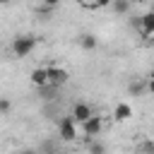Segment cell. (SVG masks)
Wrapping results in <instances>:
<instances>
[{"label":"cell","instance_id":"obj_1","mask_svg":"<svg viewBox=\"0 0 154 154\" xmlns=\"http://www.w3.org/2000/svg\"><path fill=\"white\" fill-rule=\"evenodd\" d=\"M36 36H17L14 41H12V53L17 55V58H26L34 48H36Z\"/></svg>","mask_w":154,"mask_h":154},{"label":"cell","instance_id":"obj_2","mask_svg":"<svg viewBox=\"0 0 154 154\" xmlns=\"http://www.w3.org/2000/svg\"><path fill=\"white\" fill-rule=\"evenodd\" d=\"M79 128H82V135H84L87 140H94V137L101 135V130H103V118H101L99 113H94V116H89Z\"/></svg>","mask_w":154,"mask_h":154},{"label":"cell","instance_id":"obj_3","mask_svg":"<svg viewBox=\"0 0 154 154\" xmlns=\"http://www.w3.org/2000/svg\"><path fill=\"white\" fill-rule=\"evenodd\" d=\"M58 135H60L63 142H75L77 140V125H75V120L70 116H63L58 120Z\"/></svg>","mask_w":154,"mask_h":154},{"label":"cell","instance_id":"obj_4","mask_svg":"<svg viewBox=\"0 0 154 154\" xmlns=\"http://www.w3.org/2000/svg\"><path fill=\"white\" fill-rule=\"evenodd\" d=\"M46 77H48V84L58 89L70 79V72L65 67H60V65H51V67H46Z\"/></svg>","mask_w":154,"mask_h":154},{"label":"cell","instance_id":"obj_5","mask_svg":"<svg viewBox=\"0 0 154 154\" xmlns=\"http://www.w3.org/2000/svg\"><path fill=\"white\" fill-rule=\"evenodd\" d=\"M132 26H137L140 34H142L144 38H149V36L154 34V12H144V14L135 17V19H132Z\"/></svg>","mask_w":154,"mask_h":154},{"label":"cell","instance_id":"obj_6","mask_svg":"<svg viewBox=\"0 0 154 154\" xmlns=\"http://www.w3.org/2000/svg\"><path fill=\"white\" fill-rule=\"evenodd\" d=\"M89 116H94V108L89 106V103H84V101H77L75 106H72V113H70V118L75 120V125H82Z\"/></svg>","mask_w":154,"mask_h":154},{"label":"cell","instance_id":"obj_7","mask_svg":"<svg viewBox=\"0 0 154 154\" xmlns=\"http://www.w3.org/2000/svg\"><path fill=\"white\" fill-rule=\"evenodd\" d=\"M113 118L116 120H130L132 118V106L130 103H125V101H120V103H116V108H113Z\"/></svg>","mask_w":154,"mask_h":154},{"label":"cell","instance_id":"obj_8","mask_svg":"<svg viewBox=\"0 0 154 154\" xmlns=\"http://www.w3.org/2000/svg\"><path fill=\"white\" fill-rule=\"evenodd\" d=\"M29 79H31V84H34L36 89L46 87V84H48V77H46V67H34V70H31V75H29Z\"/></svg>","mask_w":154,"mask_h":154},{"label":"cell","instance_id":"obj_9","mask_svg":"<svg viewBox=\"0 0 154 154\" xmlns=\"http://www.w3.org/2000/svg\"><path fill=\"white\" fill-rule=\"evenodd\" d=\"M79 46H82L84 51H94V48L99 46V41H96L94 34H82V36H79Z\"/></svg>","mask_w":154,"mask_h":154},{"label":"cell","instance_id":"obj_10","mask_svg":"<svg viewBox=\"0 0 154 154\" xmlns=\"http://www.w3.org/2000/svg\"><path fill=\"white\" fill-rule=\"evenodd\" d=\"M116 14H128L130 12V0H111V5H108Z\"/></svg>","mask_w":154,"mask_h":154},{"label":"cell","instance_id":"obj_11","mask_svg":"<svg viewBox=\"0 0 154 154\" xmlns=\"http://www.w3.org/2000/svg\"><path fill=\"white\" fill-rule=\"evenodd\" d=\"M144 89H147V82H144V79H135V82H130V87H128V91H130L132 96H142Z\"/></svg>","mask_w":154,"mask_h":154},{"label":"cell","instance_id":"obj_12","mask_svg":"<svg viewBox=\"0 0 154 154\" xmlns=\"http://www.w3.org/2000/svg\"><path fill=\"white\" fill-rule=\"evenodd\" d=\"M87 142H89V154H106V147L101 142L96 140H87Z\"/></svg>","mask_w":154,"mask_h":154},{"label":"cell","instance_id":"obj_13","mask_svg":"<svg viewBox=\"0 0 154 154\" xmlns=\"http://www.w3.org/2000/svg\"><path fill=\"white\" fill-rule=\"evenodd\" d=\"M10 108H12V101L2 96V99H0V116H7V113H10Z\"/></svg>","mask_w":154,"mask_h":154},{"label":"cell","instance_id":"obj_14","mask_svg":"<svg viewBox=\"0 0 154 154\" xmlns=\"http://www.w3.org/2000/svg\"><path fill=\"white\" fill-rule=\"evenodd\" d=\"M142 154H154V142L152 140H144L142 142Z\"/></svg>","mask_w":154,"mask_h":154},{"label":"cell","instance_id":"obj_15","mask_svg":"<svg viewBox=\"0 0 154 154\" xmlns=\"http://www.w3.org/2000/svg\"><path fill=\"white\" fill-rule=\"evenodd\" d=\"M89 5H91V7H108L111 0H89Z\"/></svg>","mask_w":154,"mask_h":154},{"label":"cell","instance_id":"obj_16","mask_svg":"<svg viewBox=\"0 0 154 154\" xmlns=\"http://www.w3.org/2000/svg\"><path fill=\"white\" fill-rule=\"evenodd\" d=\"M60 2H63V0H43V7H46V10H53V7H58Z\"/></svg>","mask_w":154,"mask_h":154},{"label":"cell","instance_id":"obj_17","mask_svg":"<svg viewBox=\"0 0 154 154\" xmlns=\"http://www.w3.org/2000/svg\"><path fill=\"white\" fill-rule=\"evenodd\" d=\"M17 154H38V152H36V149H19Z\"/></svg>","mask_w":154,"mask_h":154},{"label":"cell","instance_id":"obj_18","mask_svg":"<svg viewBox=\"0 0 154 154\" xmlns=\"http://www.w3.org/2000/svg\"><path fill=\"white\" fill-rule=\"evenodd\" d=\"M5 2H10V0H0V5H5Z\"/></svg>","mask_w":154,"mask_h":154},{"label":"cell","instance_id":"obj_19","mask_svg":"<svg viewBox=\"0 0 154 154\" xmlns=\"http://www.w3.org/2000/svg\"><path fill=\"white\" fill-rule=\"evenodd\" d=\"M135 2H147V0H135Z\"/></svg>","mask_w":154,"mask_h":154}]
</instances>
